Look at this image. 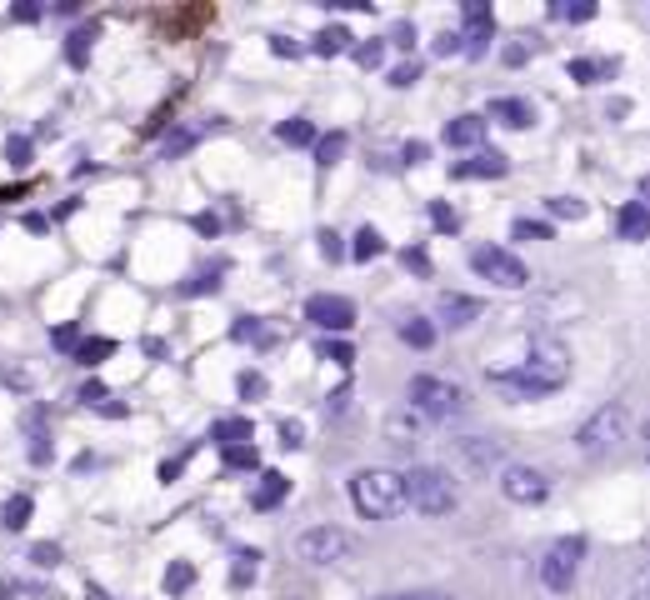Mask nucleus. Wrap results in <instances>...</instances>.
<instances>
[{
	"label": "nucleus",
	"mask_w": 650,
	"mask_h": 600,
	"mask_svg": "<svg viewBox=\"0 0 650 600\" xmlns=\"http://www.w3.org/2000/svg\"><path fill=\"white\" fill-rule=\"evenodd\" d=\"M446 141L456 151H481L485 145V115H456L446 126Z\"/></svg>",
	"instance_id": "nucleus-14"
},
{
	"label": "nucleus",
	"mask_w": 650,
	"mask_h": 600,
	"mask_svg": "<svg viewBox=\"0 0 650 600\" xmlns=\"http://www.w3.org/2000/svg\"><path fill=\"white\" fill-rule=\"evenodd\" d=\"M80 400H86V406H95V410H101L105 400H111V390H105L101 381H86V385H80Z\"/></svg>",
	"instance_id": "nucleus-40"
},
{
	"label": "nucleus",
	"mask_w": 650,
	"mask_h": 600,
	"mask_svg": "<svg viewBox=\"0 0 650 600\" xmlns=\"http://www.w3.org/2000/svg\"><path fill=\"white\" fill-rule=\"evenodd\" d=\"M105 356H115V341H111V335H95V341H80L76 345V360H80V366H101Z\"/></svg>",
	"instance_id": "nucleus-22"
},
{
	"label": "nucleus",
	"mask_w": 650,
	"mask_h": 600,
	"mask_svg": "<svg viewBox=\"0 0 650 600\" xmlns=\"http://www.w3.org/2000/svg\"><path fill=\"white\" fill-rule=\"evenodd\" d=\"M15 21H40V5H15Z\"/></svg>",
	"instance_id": "nucleus-51"
},
{
	"label": "nucleus",
	"mask_w": 650,
	"mask_h": 600,
	"mask_svg": "<svg viewBox=\"0 0 650 600\" xmlns=\"http://www.w3.org/2000/svg\"><path fill=\"white\" fill-rule=\"evenodd\" d=\"M30 515H36V500L30 496H11L5 505H0V525H5V530H26Z\"/></svg>",
	"instance_id": "nucleus-17"
},
{
	"label": "nucleus",
	"mask_w": 650,
	"mask_h": 600,
	"mask_svg": "<svg viewBox=\"0 0 650 600\" xmlns=\"http://www.w3.org/2000/svg\"><path fill=\"white\" fill-rule=\"evenodd\" d=\"M76 335H80L76 325H61V331H55V345H70V341H76Z\"/></svg>",
	"instance_id": "nucleus-52"
},
{
	"label": "nucleus",
	"mask_w": 650,
	"mask_h": 600,
	"mask_svg": "<svg viewBox=\"0 0 650 600\" xmlns=\"http://www.w3.org/2000/svg\"><path fill=\"white\" fill-rule=\"evenodd\" d=\"M30 155H36L30 136H11V141H5V160H11L15 170H26V166H30Z\"/></svg>",
	"instance_id": "nucleus-29"
},
{
	"label": "nucleus",
	"mask_w": 650,
	"mask_h": 600,
	"mask_svg": "<svg viewBox=\"0 0 650 600\" xmlns=\"http://www.w3.org/2000/svg\"><path fill=\"white\" fill-rule=\"evenodd\" d=\"M590 15H596L590 0H580V5H550V21H575V26H580V21H590Z\"/></svg>",
	"instance_id": "nucleus-34"
},
{
	"label": "nucleus",
	"mask_w": 650,
	"mask_h": 600,
	"mask_svg": "<svg viewBox=\"0 0 650 600\" xmlns=\"http://www.w3.org/2000/svg\"><path fill=\"white\" fill-rule=\"evenodd\" d=\"M356 61H360V65H375V61H381V45H360Z\"/></svg>",
	"instance_id": "nucleus-49"
},
{
	"label": "nucleus",
	"mask_w": 650,
	"mask_h": 600,
	"mask_svg": "<svg viewBox=\"0 0 650 600\" xmlns=\"http://www.w3.org/2000/svg\"><path fill=\"white\" fill-rule=\"evenodd\" d=\"M471 270L481 281L500 285V291H525V281H531L525 260L510 256L506 245H471Z\"/></svg>",
	"instance_id": "nucleus-8"
},
{
	"label": "nucleus",
	"mask_w": 650,
	"mask_h": 600,
	"mask_svg": "<svg viewBox=\"0 0 650 600\" xmlns=\"http://www.w3.org/2000/svg\"><path fill=\"white\" fill-rule=\"evenodd\" d=\"M210 440H220V446H251V421H216V431H210Z\"/></svg>",
	"instance_id": "nucleus-20"
},
{
	"label": "nucleus",
	"mask_w": 650,
	"mask_h": 600,
	"mask_svg": "<svg viewBox=\"0 0 650 600\" xmlns=\"http://www.w3.org/2000/svg\"><path fill=\"white\" fill-rule=\"evenodd\" d=\"M230 341H260V345H270L276 335H266L260 325H255V316H241L235 325H230Z\"/></svg>",
	"instance_id": "nucleus-30"
},
{
	"label": "nucleus",
	"mask_w": 650,
	"mask_h": 600,
	"mask_svg": "<svg viewBox=\"0 0 650 600\" xmlns=\"http://www.w3.org/2000/svg\"><path fill=\"white\" fill-rule=\"evenodd\" d=\"M285 496H291V481H285L281 471H266L260 475V486L251 490V505L255 511H270V505H281Z\"/></svg>",
	"instance_id": "nucleus-16"
},
{
	"label": "nucleus",
	"mask_w": 650,
	"mask_h": 600,
	"mask_svg": "<svg viewBox=\"0 0 650 600\" xmlns=\"http://www.w3.org/2000/svg\"><path fill=\"white\" fill-rule=\"evenodd\" d=\"M416 76H421V65H416V61H406V65H396V70H391L385 80H391L396 90H406V86H416Z\"/></svg>",
	"instance_id": "nucleus-38"
},
{
	"label": "nucleus",
	"mask_w": 650,
	"mask_h": 600,
	"mask_svg": "<svg viewBox=\"0 0 650 600\" xmlns=\"http://www.w3.org/2000/svg\"><path fill=\"white\" fill-rule=\"evenodd\" d=\"M191 580H195V565H191V561H176V565L166 571V590H170V596H180V590L191 586Z\"/></svg>",
	"instance_id": "nucleus-32"
},
{
	"label": "nucleus",
	"mask_w": 650,
	"mask_h": 600,
	"mask_svg": "<svg viewBox=\"0 0 650 600\" xmlns=\"http://www.w3.org/2000/svg\"><path fill=\"white\" fill-rule=\"evenodd\" d=\"M400 155H406V166H421L425 155H431V145H425V141H406V151H400Z\"/></svg>",
	"instance_id": "nucleus-44"
},
{
	"label": "nucleus",
	"mask_w": 650,
	"mask_h": 600,
	"mask_svg": "<svg viewBox=\"0 0 650 600\" xmlns=\"http://www.w3.org/2000/svg\"><path fill=\"white\" fill-rule=\"evenodd\" d=\"M546 216H555V220H580V216H586V205L575 201V195H550V201H546Z\"/></svg>",
	"instance_id": "nucleus-27"
},
{
	"label": "nucleus",
	"mask_w": 650,
	"mask_h": 600,
	"mask_svg": "<svg viewBox=\"0 0 650 600\" xmlns=\"http://www.w3.org/2000/svg\"><path fill=\"white\" fill-rule=\"evenodd\" d=\"M270 51H276V55H285V61H295V55H300V45H295L291 36H270Z\"/></svg>",
	"instance_id": "nucleus-42"
},
{
	"label": "nucleus",
	"mask_w": 650,
	"mask_h": 600,
	"mask_svg": "<svg viewBox=\"0 0 650 600\" xmlns=\"http://www.w3.org/2000/svg\"><path fill=\"white\" fill-rule=\"evenodd\" d=\"M550 490H555V481H550L540 465H506V471H500V496H506L510 505H546Z\"/></svg>",
	"instance_id": "nucleus-9"
},
{
	"label": "nucleus",
	"mask_w": 650,
	"mask_h": 600,
	"mask_svg": "<svg viewBox=\"0 0 650 600\" xmlns=\"http://www.w3.org/2000/svg\"><path fill=\"white\" fill-rule=\"evenodd\" d=\"M381 600H450V596H431V590H406V596H381Z\"/></svg>",
	"instance_id": "nucleus-48"
},
{
	"label": "nucleus",
	"mask_w": 650,
	"mask_h": 600,
	"mask_svg": "<svg viewBox=\"0 0 650 600\" xmlns=\"http://www.w3.org/2000/svg\"><path fill=\"white\" fill-rule=\"evenodd\" d=\"M630 600H650V561L630 575Z\"/></svg>",
	"instance_id": "nucleus-41"
},
{
	"label": "nucleus",
	"mask_w": 650,
	"mask_h": 600,
	"mask_svg": "<svg viewBox=\"0 0 650 600\" xmlns=\"http://www.w3.org/2000/svg\"><path fill=\"white\" fill-rule=\"evenodd\" d=\"M506 170H510V160L500 151H475L471 160H456L450 176H456V180H500Z\"/></svg>",
	"instance_id": "nucleus-11"
},
{
	"label": "nucleus",
	"mask_w": 650,
	"mask_h": 600,
	"mask_svg": "<svg viewBox=\"0 0 650 600\" xmlns=\"http://www.w3.org/2000/svg\"><path fill=\"white\" fill-rule=\"evenodd\" d=\"M510 235H521V241H555V230H550L546 220H515Z\"/></svg>",
	"instance_id": "nucleus-31"
},
{
	"label": "nucleus",
	"mask_w": 650,
	"mask_h": 600,
	"mask_svg": "<svg viewBox=\"0 0 650 600\" xmlns=\"http://www.w3.org/2000/svg\"><path fill=\"white\" fill-rule=\"evenodd\" d=\"M431 220H435L440 230H456V216H450V210H446L440 201H431Z\"/></svg>",
	"instance_id": "nucleus-45"
},
{
	"label": "nucleus",
	"mask_w": 650,
	"mask_h": 600,
	"mask_svg": "<svg viewBox=\"0 0 650 600\" xmlns=\"http://www.w3.org/2000/svg\"><path fill=\"white\" fill-rule=\"evenodd\" d=\"M605 76H615V61H571V80H580V86H596Z\"/></svg>",
	"instance_id": "nucleus-21"
},
{
	"label": "nucleus",
	"mask_w": 650,
	"mask_h": 600,
	"mask_svg": "<svg viewBox=\"0 0 650 600\" xmlns=\"http://www.w3.org/2000/svg\"><path fill=\"white\" fill-rule=\"evenodd\" d=\"M490 115H496L500 126H510V130H531V126H536V105L521 101V95H500V101H490Z\"/></svg>",
	"instance_id": "nucleus-13"
},
{
	"label": "nucleus",
	"mask_w": 650,
	"mask_h": 600,
	"mask_svg": "<svg viewBox=\"0 0 650 600\" xmlns=\"http://www.w3.org/2000/svg\"><path fill=\"white\" fill-rule=\"evenodd\" d=\"M410 406L421 410L425 421H450V415L465 410V390L446 375H416L410 381Z\"/></svg>",
	"instance_id": "nucleus-7"
},
{
	"label": "nucleus",
	"mask_w": 650,
	"mask_h": 600,
	"mask_svg": "<svg viewBox=\"0 0 650 600\" xmlns=\"http://www.w3.org/2000/svg\"><path fill=\"white\" fill-rule=\"evenodd\" d=\"M400 341L416 345V350H431V345H435V325L425 316H410V320H400Z\"/></svg>",
	"instance_id": "nucleus-18"
},
{
	"label": "nucleus",
	"mask_w": 650,
	"mask_h": 600,
	"mask_svg": "<svg viewBox=\"0 0 650 600\" xmlns=\"http://www.w3.org/2000/svg\"><path fill=\"white\" fill-rule=\"evenodd\" d=\"M580 561H586V540H580V536H565V540H555V546L540 555L536 580L550 590V596H565V590L575 586V575H580Z\"/></svg>",
	"instance_id": "nucleus-6"
},
{
	"label": "nucleus",
	"mask_w": 650,
	"mask_h": 600,
	"mask_svg": "<svg viewBox=\"0 0 650 600\" xmlns=\"http://www.w3.org/2000/svg\"><path fill=\"white\" fill-rule=\"evenodd\" d=\"M646 456H650V425H646Z\"/></svg>",
	"instance_id": "nucleus-53"
},
{
	"label": "nucleus",
	"mask_w": 650,
	"mask_h": 600,
	"mask_svg": "<svg viewBox=\"0 0 650 600\" xmlns=\"http://www.w3.org/2000/svg\"><path fill=\"white\" fill-rule=\"evenodd\" d=\"M306 320L316 325V331H325V335H345L350 325H356V306H350L345 295H310Z\"/></svg>",
	"instance_id": "nucleus-10"
},
{
	"label": "nucleus",
	"mask_w": 650,
	"mask_h": 600,
	"mask_svg": "<svg viewBox=\"0 0 650 600\" xmlns=\"http://www.w3.org/2000/svg\"><path fill=\"white\" fill-rule=\"evenodd\" d=\"M481 310L485 306L475 300V295H440V300H435V320H446L450 331H465Z\"/></svg>",
	"instance_id": "nucleus-12"
},
{
	"label": "nucleus",
	"mask_w": 650,
	"mask_h": 600,
	"mask_svg": "<svg viewBox=\"0 0 650 600\" xmlns=\"http://www.w3.org/2000/svg\"><path fill=\"white\" fill-rule=\"evenodd\" d=\"M485 381L496 385V390H506L510 400H540L550 396V390H561L565 381H571V350H565L561 341H546V335H536L531 341V356L521 360V366H490L485 371Z\"/></svg>",
	"instance_id": "nucleus-1"
},
{
	"label": "nucleus",
	"mask_w": 650,
	"mask_h": 600,
	"mask_svg": "<svg viewBox=\"0 0 650 600\" xmlns=\"http://www.w3.org/2000/svg\"><path fill=\"white\" fill-rule=\"evenodd\" d=\"M291 550H295V561H306V565H341V561H350L356 540L341 525H306L291 540Z\"/></svg>",
	"instance_id": "nucleus-5"
},
{
	"label": "nucleus",
	"mask_w": 650,
	"mask_h": 600,
	"mask_svg": "<svg viewBox=\"0 0 650 600\" xmlns=\"http://www.w3.org/2000/svg\"><path fill=\"white\" fill-rule=\"evenodd\" d=\"M460 51V36H435V55H456Z\"/></svg>",
	"instance_id": "nucleus-47"
},
{
	"label": "nucleus",
	"mask_w": 650,
	"mask_h": 600,
	"mask_svg": "<svg viewBox=\"0 0 650 600\" xmlns=\"http://www.w3.org/2000/svg\"><path fill=\"white\" fill-rule=\"evenodd\" d=\"M636 201L650 210V176H640V185H636Z\"/></svg>",
	"instance_id": "nucleus-50"
},
{
	"label": "nucleus",
	"mask_w": 650,
	"mask_h": 600,
	"mask_svg": "<svg viewBox=\"0 0 650 600\" xmlns=\"http://www.w3.org/2000/svg\"><path fill=\"white\" fill-rule=\"evenodd\" d=\"M276 136H281L285 145H316V126H310V120H300V115H291V120L276 130Z\"/></svg>",
	"instance_id": "nucleus-24"
},
{
	"label": "nucleus",
	"mask_w": 650,
	"mask_h": 600,
	"mask_svg": "<svg viewBox=\"0 0 650 600\" xmlns=\"http://www.w3.org/2000/svg\"><path fill=\"white\" fill-rule=\"evenodd\" d=\"M625 440H630V410H625V400H605V406H596L586 421H580V431H575V450L590 456V460L621 450Z\"/></svg>",
	"instance_id": "nucleus-3"
},
{
	"label": "nucleus",
	"mask_w": 650,
	"mask_h": 600,
	"mask_svg": "<svg viewBox=\"0 0 650 600\" xmlns=\"http://www.w3.org/2000/svg\"><path fill=\"white\" fill-rule=\"evenodd\" d=\"M341 51H350V36H345L341 26H331V30H320L316 36V55H341Z\"/></svg>",
	"instance_id": "nucleus-28"
},
{
	"label": "nucleus",
	"mask_w": 650,
	"mask_h": 600,
	"mask_svg": "<svg viewBox=\"0 0 650 600\" xmlns=\"http://www.w3.org/2000/svg\"><path fill=\"white\" fill-rule=\"evenodd\" d=\"M391 36H396V40H391V45H400V51H410V45H416V40H410V36H416V30H410L406 21H400V26L391 30Z\"/></svg>",
	"instance_id": "nucleus-46"
},
{
	"label": "nucleus",
	"mask_w": 650,
	"mask_h": 600,
	"mask_svg": "<svg viewBox=\"0 0 650 600\" xmlns=\"http://www.w3.org/2000/svg\"><path fill=\"white\" fill-rule=\"evenodd\" d=\"M90 40H95V26H80L76 36L65 40V61H70V65H86L90 61Z\"/></svg>",
	"instance_id": "nucleus-26"
},
{
	"label": "nucleus",
	"mask_w": 650,
	"mask_h": 600,
	"mask_svg": "<svg viewBox=\"0 0 650 600\" xmlns=\"http://www.w3.org/2000/svg\"><path fill=\"white\" fill-rule=\"evenodd\" d=\"M226 465H230V471H255V450L251 446H230L226 450Z\"/></svg>",
	"instance_id": "nucleus-37"
},
{
	"label": "nucleus",
	"mask_w": 650,
	"mask_h": 600,
	"mask_svg": "<svg viewBox=\"0 0 650 600\" xmlns=\"http://www.w3.org/2000/svg\"><path fill=\"white\" fill-rule=\"evenodd\" d=\"M26 561H36L40 571H51V565H61V546H55V540H40V546H30Z\"/></svg>",
	"instance_id": "nucleus-35"
},
{
	"label": "nucleus",
	"mask_w": 650,
	"mask_h": 600,
	"mask_svg": "<svg viewBox=\"0 0 650 600\" xmlns=\"http://www.w3.org/2000/svg\"><path fill=\"white\" fill-rule=\"evenodd\" d=\"M615 230H621V241H650V210L640 201H625L621 216H615Z\"/></svg>",
	"instance_id": "nucleus-15"
},
{
	"label": "nucleus",
	"mask_w": 650,
	"mask_h": 600,
	"mask_svg": "<svg viewBox=\"0 0 650 600\" xmlns=\"http://www.w3.org/2000/svg\"><path fill=\"white\" fill-rule=\"evenodd\" d=\"M350 500H356V511L366 521H396L406 511V481L396 471H381V465H370V471H356L345 481Z\"/></svg>",
	"instance_id": "nucleus-2"
},
{
	"label": "nucleus",
	"mask_w": 650,
	"mask_h": 600,
	"mask_svg": "<svg viewBox=\"0 0 650 600\" xmlns=\"http://www.w3.org/2000/svg\"><path fill=\"white\" fill-rule=\"evenodd\" d=\"M400 260H406V270H416V275H421V281H431V275H435L431 256H425L421 245H416V251H406V256H400Z\"/></svg>",
	"instance_id": "nucleus-36"
},
{
	"label": "nucleus",
	"mask_w": 650,
	"mask_h": 600,
	"mask_svg": "<svg viewBox=\"0 0 650 600\" xmlns=\"http://www.w3.org/2000/svg\"><path fill=\"white\" fill-rule=\"evenodd\" d=\"M460 460H465V465H490V460H496V446H490V440H481V435H465V440H460Z\"/></svg>",
	"instance_id": "nucleus-23"
},
{
	"label": "nucleus",
	"mask_w": 650,
	"mask_h": 600,
	"mask_svg": "<svg viewBox=\"0 0 650 600\" xmlns=\"http://www.w3.org/2000/svg\"><path fill=\"white\" fill-rule=\"evenodd\" d=\"M320 356L331 360V366H345V371L356 366V350H350L345 341H320Z\"/></svg>",
	"instance_id": "nucleus-33"
},
{
	"label": "nucleus",
	"mask_w": 650,
	"mask_h": 600,
	"mask_svg": "<svg viewBox=\"0 0 650 600\" xmlns=\"http://www.w3.org/2000/svg\"><path fill=\"white\" fill-rule=\"evenodd\" d=\"M320 256H325V260H345V245H341L335 230H320Z\"/></svg>",
	"instance_id": "nucleus-39"
},
{
	"label": "nucleus",
	"mask_w": 650,
	"mask_h": 600,
	"mask_svg": "<svg viewBox=\"0 0 650 600\" xmlns=\"http://www.w3.org/2000/svg\"><path fill=\"white\" fill-rule=\"evenodd\" d=\"M345 155V130H331V136H316V160L320 166H335Z\"/></svg>",
	"instance_id": "nucleus-25"
},
{
	"label": "nucleus",
	"mask_w": 650,
	"mask_h": 600,
	"mask_svg": "<svg viewBox=\"0 0 650 600\" xmlns=\"http://www.w3.org/2000/svg\"><path fill=\"white\" fill-rule=\"evenodd\" d=\"M241 396H251V400H255V396H266V381H260L255 371H245V375H241Z\"/></svg>",
	"instance_id": "nucleus-43"
},
{
	"label": "nucleus",
	"mask_w": 650,
	"mask_h": 600,
	"mask_svg": "<svg viewBox=\"0 0 650 600\" xmlns=\"http://www.w3.org/2000/svg\"><path fill=\"white\" fill-rule=\"evenodd\" d=\"M381 251H385L381 230H375V226H360L356 230V245H350V260H375Z\"/></svg>",
	"instance_id": "nucleus-19"
},
{
	"label": "nucleus",
	"mask_w": 650,
	"mask_h": 600,
	"mask_svg": "<svg viewBox=\"0 0 650 600\" xmlns=\"http://www.w3.org/2000/svg\"><path fill=\"white\" fill-rule=\"evenodd\" d=\"M406 481V505H416L421 515H450L460 505V496H456V481H450L446 471H431V465H416L410 475H400Z\"/></svg>",
	"instance_id": "nucleus-4"
}]
</instances>
